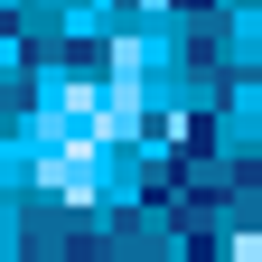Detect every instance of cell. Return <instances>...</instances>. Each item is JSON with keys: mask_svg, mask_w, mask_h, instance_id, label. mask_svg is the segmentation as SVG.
<instances>
[{"mask_svg": "<svg viewBox=\"0 0 262 262\" xmlns=\"http://www.w3.org/2000/svg\"><path fill=\"white\" fill-rule=\"evenodd\" d=\"M19 225H28V262H94V253H103V244H94V234H103V215H75V206H28Z\"/></svg>", "mask_w": 262, "mask_h": 262, "instance_id": "obj_1", "label": "cell"}]
</instances>
